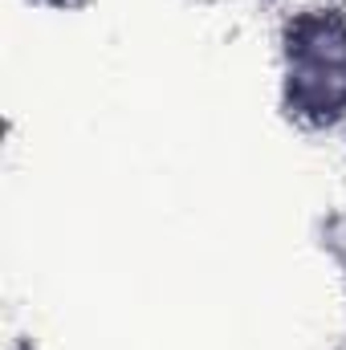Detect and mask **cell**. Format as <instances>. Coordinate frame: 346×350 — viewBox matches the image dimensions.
Here are the masks:
<instances>
[{
	"instance_id": "obj_3",
	"label": "cell",
	"mask_w": 346,
	"mask_h": 350,
	"mask_svg": "<svg viewBox=\"0 0 346 350\" xmlns=\"http://www.w3.org/2000/svg\"><path fill=\"white\" fill-rule=\"evenodd\" d=\"M33 4H49V8H62V4H70V0H33Z\"/></svg>"
},
{
	"instance_id": "obj_2",
	"label": "cell",
	"mask_w": 346,
	"mask_h": 350,
	"mask_svg": "<svg viewBox=\"0 0 346 350\" xmlns=\"http://www.w3.org/2000/svg\"><path fill=\"white\" fill-rule=\"evenodd\" d=\"M326 249H330L334 265L346 273V208H343V212H334V216H330V224H326Z\"/></svg>"
},
{
	"instance_id": "obj_1",
	"label": "cell",
	"mask_w": 346,
	"mask_h": 350,
	"mask_svg": "<svg viewBox=\"0 0 346 350\" xmlns=\"http://www.w3.org/2000/svg\"><path fill=\"white\" fill-rule=\"evenodd\" d=\"M277 106L302 131L346 122V0H297L277 25Z\"/></svg>"
}]
</instances>
